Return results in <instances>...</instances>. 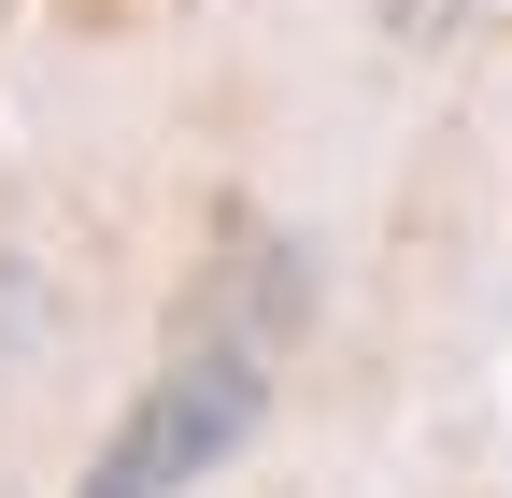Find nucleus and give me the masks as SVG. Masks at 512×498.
<instances>
[{
    "label": "nucleus",
    "mask_w": 512,
    "mask_h": 498,
    "mask_svg": "<svg viewBox=\"0 0 512 498\" xmlns=\"http://www.w3.org/2000/svg\"><path fill=\"white\" fill-rule=\"evenodd\" d=\"M256 413H271V342H242V328H200V314H185L171 370L114 413V442H100V470H86L72 498H185L200 470H228V456L256 442Z\"/></svg>",
    "instance_id": "obj_1"
},
{
    "label": "nucleus",
    "mask_w": 512,
    "mask_h": 498,
    "mask_svg": "<svg viewBox=\"0 0 512 498\" xmlns=\"http://www.w3.org/2000/svg\"><path fill=\"white\" fill-rule=\"evenodd\" d=\"M456 15H470V0H384V29H399V43H441Z\"/></svg>",
    "instance_id": "obj_2"
}]
</instances>
